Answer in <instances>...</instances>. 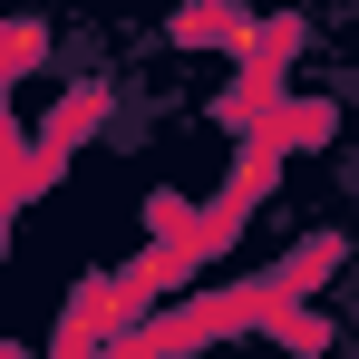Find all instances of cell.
Wrapping results in <instances>:
<instances>
[{
  "mask_svg": "<svg viewBox=\"0 0 359 359\" xmlns=\"http://www.w3.org/2000/svg\"><path fill=\"white\" fill-rule=\"evenodd\" d=\"M272 136H282V146H330V107H292Z\"/></svg>",
  "mask_w": 359,
  "mask_h": 359,
  "instance_id": "obj_1",
  "label": "cell"
}]
</instances>
